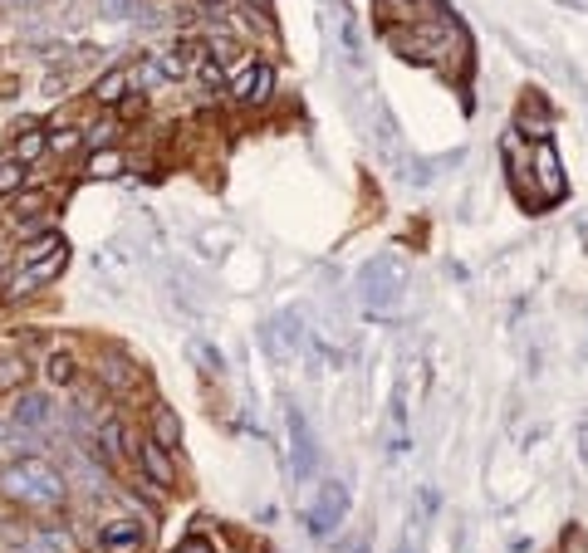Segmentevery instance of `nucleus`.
Wrapping results in <instances>:
<instances>
[{"label": "nucleus", "mask_w": 588, "mask_h": 553, "mask_svg": "<svg viewBox=\"0 0 588 553\" xmlns=\"http://www.w3.org/2000/svg\"><path fill=\"white\" fill-rule=\"evenodd\" d=\"M0 495L25 509H59L64 495H69V480L49 460L30 456V460H15L10 470H0Z\"/></svg>", "instance_id": "f257e3e1"}, {"label": "nucleus", "mask_w": 588, "mask_h": 553, "mask_svg": "<svg viewBox=\"0 0 588 553\" xmlns=\"http://www.w3.org/2000/svg\"><path fill=\"white\" fill-rule=\"evenodd\" d=\"M402 289H407V280H402V265L392 255L373 260V265L363 270V280H358V294H363V304H368V313H383V319L397 309Z\"/></svg>", "instance_id": "f03ea898"}, {"label": "nucleus", "mask_w": 588, "mask_h": 553, "mask_svg": "<svg viewBox=\"0 0 588 553\" xmlns=\"http://www.w3.org/2000/svg\"><path fill=\"white\" fill-rule=\"evenodd\" d=\"M64 260H69V245L49 250L45 260H30L25 270H10L5 280H0V299H5V304H20V299H30L35 289H45V284L64 270Z\"/></svg>", "instance_id": "7ed1b4c3"}, {"label": "nucleus", "mask_w": 588, "mask_h": 553, "mask_svg": "<svg viewBox=\"0 0 588 553\" xmlns=\"http://www.w3.org/2000/svg\"><path fill=\"white\" fill-rule=\"evenodd\" d=\"M344 515H348V490H344V485H324L319 499H314L309 529L319 534V538H329V534L338 529V524H344Z\"/></svg>", "instance_id": "20e7f679"}, {"label": "nucleus", "mask_w": 588, "mask_h": 553, "mask_svg": "<svg viewBox=\"0 0 588 553\" xmlns=\"http://www.w3.org/2000/svg\"><path fill=\"white\" fill-rule=\"evenodd\" d=\"M270 88H274V69H270L265 59L241 64V74L231 78V94L241 98V103H265V98H270Z\"/></svg>", "instance_id": "39448f33"}, {"label": "nucleus", "mask_w": 588, "mask_h": 553, "mask_svg": "<svg viewBox=\"0 0 588 553\" xmlns=\"http://www.w3.org/2000/svg\"><path fill=\"white\" fill-rule=\"evenodd\" d=\"M530 181H540L549 201H559V196H564V167H559L554 142H540V148H534V172H530Z\"/></svg>", "instance_id": "423d86ee"}, {"label": "nucleus", "mask_w": 588, "mask_h": 553, "mask_svg": "<svg viewBox=\"0 0 588 553\" xmlns=\"http://www.w3.org/2000/svg\"><path fill=\"white\" fill-rule=\"evenodd\" d=\"M142 534L138 519H118V524H103L98 529V553H138L142 548Z\"/></svg>", "instance_id": "0eeeda50"}, {"label": "nucleus", "mask_w": 588, "mask_h": 553, "mask_svg": "<svg viewBox=\"0 0 588 553\" xmlns=\"http://www.w3.org/2000/svg\"><path fill=\"white\" fill-rule=\"evenodd\" d=\"M299 338H304V328H299L294 313H274V319L265 323V343L274 348V358H290V353L299 348Z\"/></svg>", "instance_id": "6e6552de"}, {"label": "nucleus", "mask_w": 588, "mask_h": 553, "mask_svg": "<svg viewBox=\"0 0 588 553\" xmlns=\"http://www.w3.org/2000/svg\"><path fill=\"white\" fill-rule=\"evenodd\" d=\"M290 451H294V476L299 480L314 476L319 451H314V436H309V426H304V416H299V412H290Z\"/></svg>", "instance_id": "1a4fd4ad"}, {"label": "nucleus", "mask_w": 588, "mask_h": 553, "mask_svg": "<svg viewBox=\"0 0 588 553\" xmlns=\"http://www.w3.org/2000/svg\"><path fill=\"white\" fill-rule=\"evenodd\" d=\"M49 412H55V402L45 397V392H20V402H15V412H10V421H15L20 431H35V426H45Z\"/></svg>", "instance_id": "9d476101"}, {"label": "nucleus", "mask_w": 588, "mask_h": 553, "mask_svg": "<svg viewBox=\"0 0 588 553\" xmlns=\"http://www.w3.org/2000/svg\"><path fill=\"white\" fill-rule=\"evenodd\" d=\"M98 377L108 392H128L138 382V367L123 358V353H98Z\"/></svg>", "instance_id": "9b49d317"}, {"label": "nucleus", "mask_w": 588, "mask_h": 553, "mask_svg": "<svg viewBox=\"0 0 588 553\" xmlns=\"http://www.w3.org/2000/svg\"><path fill=\"white\" fill-rule=\"evenodd\" d=\"M138 460H142V470H148V480H152V485H172V480H177L172 460H167V445H157V441H138Z\"/></svg>", "instance_id": "f8f14e48"}, {"label": "nucleus", "mask_w": 588, "mask_h": 553, "mask_svg": "<svg viewBox=\"0 0 588 553\" xmlns=\"http://www.w3.org/2000/svg\"><path fill=\"white\" fill-rule=\"evenodd\" d=\"M152 441L167 445V451H172V445L181 441V416L172 412V406H162V402L152 406Z\"/></svg>", "instance_id": "ddd939ff"}, {"label": "nucleus", "mask_w": 588, "mask_h": 553, "mask_svg": "<svg viewBox=\"0 0 588 553\" xmlns=\"http://www.w3.org/2000/svg\"><path fill=\"white\" fill-rule=\"evenodd\" d=\"M45 152H49V133H39V128H25V133H15V152H10V157L30 167V162H39Z\"/></svg>", "instance_id": "4468645a"}, {"label": "nucleus", "mask_w": 588, "mask_h": 553, "mask_svg": "<svg viewBox=\"0 0 588 553\" xmlns=\"http://www.w3.org/2000/svg\"><path fill=\"white\" fill-rule=\"evenodd\" d=\"M128 172V157L123 152H113V148H103L88 157V177H98V181H108V177H123Z\"/></svg>", "instance_id": "2eb2a0df"}, {"label": "nucleus", "mask_w": 588, "mask_h": 553, "mask_svg": "<svg viewBox=\"0 0 588 553\" xmlns=\"http://www.w3.org/2000/svg\"><path fill=\"white\" fill-rule=\"evenodd\" d=\"M98 441H103V456H138V441H128L123 421H108V426L98 431Z\"/></svg>", "instance_id": "dca6fc26"}, {"label": "nucleus", "mask_w": 588, "mask_h": 553, "mask_svg": "<svg viewBox=\"0 0 588 553\" xmlns=\"http://www.w3.org/2000/svg\"><path fill=\"white\" fill-rule=\"evenodd\" d=\"M20 553H69V534H59V529H35V534H25V548Z\"/></svg>", "instance_id": "f3484780"}, {"label": "nucleus", "mask_w": 588, "mask_h": 553, "mask_svg": "<svg viewBox=\"0 0 588 553\" xmlns=\"http://www.w3.org/2000/svg\"><path fill=\"white\" fill-rule=\"evenodd\" d=\"M45 206H49V196H45V191H20L15 201H10V210H5V216L15 220V226H20V220L39 216V210H45Z\"/></svg>", "instance_id": "a211bd4d"}, {"label": "nucleus", "mask_w": 588, "mask_h": 553, "mask_svg": "<svg viewBox=\"0 0 588 553\" xmlns=\"http://www.w3.org/2000/svg\"><path fill=\"white\" fill-rule=\"evenodd\" d=\"M25 373H30V367H25L20 353H0V392H15L25 382Z\"/></svg>", "instance_id": "6ab92c4d"}, {"label": "nucleus", "mask_w": 588, "mask_h": 553, "mask_svg": "<svg viewBox=\"0 0 588 553\" xmlns=\"http://www.w3.org/2000/svg\"><path fill=\"white\" fill-rule=\"evenodd\" d=\"M128 88H133V84H128V69H113V74H103V78H98L94 94H98V103H118V98L128 94Z\"/></svg>", "instance_id": "aec40b11"}, {"label": "nucleus", "mask_w": 588, "mask_h": 553, "mask_svg": "<svg viewBox=\"0 0 588 553\" xmlns=\"http://www.w3.org/2000/svg\"><path fill=\"white\" fill-rule=\"evenodd\" d=\"M20 181H25V162H0V196H15L20 191Z\"/></svg>", "instance_id": "412c9836"}, {"label": "nucleus", "mask_w": 588, "mask_h": 553, "mask_svg": "<svg viewBox=\"0 0 588 553\" xmlns=\"http://www.w3.org/2000/svg\"><path fill=\"white\" fill-rule=\"evenodd\" d=\"M49 382H55V387L74 382V358L69 353H49Z\"/></svg>", "instance_id": "4be33fe9"}, {"label": "nucleus", "mask_w": 588, "mask_h": 553, "mask_svg": "<svg viewBox=\"0 0 588 553\" xmlns=\"http://www.w3.org/2000/svg\"><path fill=\"white\" fill-rule=\"evenodd\" d=\"M78 142H84V138H78L74 128H59V133H49V152H55V157H69V152H78Z\"/></svg>", "instance_id": "5701e85b"}, {"label": "nucleus", "mask_w": 588, "mask_h": 553, "mask_svg": "<svg viewBox=\"0 0 588 553\" xmlns=\"http://www.w3.org/2000/svg\"><path fill=\"white\" fill-rule=\"evenodd\" d=\"M177 553H216L211 544H206V538H187V544H181Z\"/></svg>", "instance_id": "b1692460"}]
</instances>
